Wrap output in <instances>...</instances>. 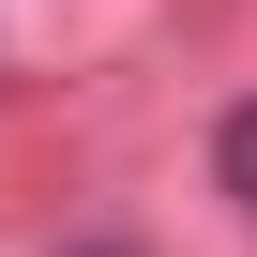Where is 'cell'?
I'll return each instance as SVG.
<instances>
[{
  "label": "cell",
  "mask_w": 257,
  "mask_h": 257,
  "mask_svg": "<svg viewBox=\"0 0 257 257\" xmlns=\"http://www.w3.org/2000/svg\"><path fill=\"white\" fill-rule=\"evenodd\" d=\"M227 197L257 212V106H227Z\"/></svg>",
  "instance_id": "cell-1"
}]
</instances>
